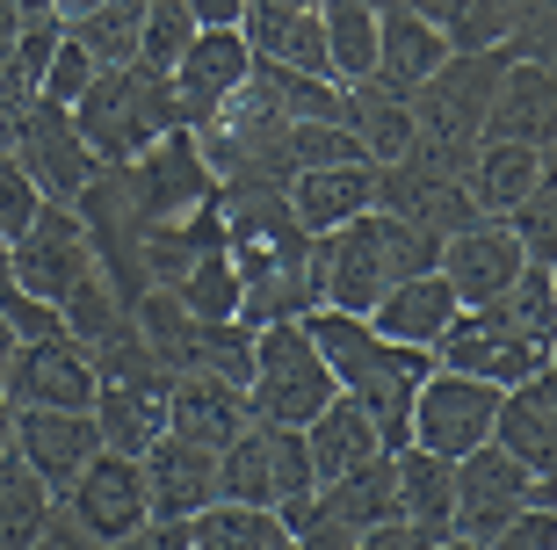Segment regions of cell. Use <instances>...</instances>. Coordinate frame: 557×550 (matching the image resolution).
I'll use <instances>...</instances> for the list:
<instances>
[{
  "label": "cell",
  "instance_id": "obj_1",
  "mask_svg": "<svg viewBox=\"0 0 557 550\" xmlns=\"http://www.w3.org/2000/svg\"><path fill=\"white\" fill-rule=\"evenodd\" d=\"M225 204V254L239 276V327H275V319H305L319 311V261H311V232L289 210V188L269 182H218Z\"/></svg>",
  "mask_w": 557,
  "mask_h": 550
},
{
  "label": "cell",
  "instance_id": "obj_2",
  "mask_svg": "<svg viewBox=\"0 0 557 550\" xmlns=\"http://www.w3.org/2000/svg\"><path fill=\"white\" fill-rule=\"evenodd\" d=\"M550 341H557V290H550V268L529 261L515 290L456 311L449 333L434 341V363L507 391V384H521V377H536L550 363Z\"/></svg>",
  "mask_w": 557,
  "mask_h": 550
},
{
  "label": "cell",
  "instance_id": "obj_3",
  "mask_svg": "<svg viewBox=\"0 0 557 550\" xmlns=\"http://www.w3.org/2000/svg\"><path fill=\"white\" fill-rule=\"evenodd\" d=\"M305 333L319 341L333 384L370 413V428L384 435V449L413 442V399H420V384H428V369H434L428 347H398V341H384L370 319L333 311V305L305 311Z\"/></svg>",
  "mask_w": 557,
  "mask_h": 550
},
{
  "label": "cell",
  "instance_id": "obj_4",
  "mask_svg": "<svg viewBox=\"0 0 557 550\" xmlns=\"http://www.w3.org/2000/svg\"><path fill=\"white\" fill-rule=\"evenodd\" d=\"M311 261H319V305L370 319L376 297H392L406 276L442 268V240L406 224V218H392V210H362L341 232L311 240Z\"/></svg>",
  "mask_w": 557,
  "mask_h": 550
},
{
  "label": "cell",
  "instance_id": "obj_5",
  "mask_svg": "<svg viewBox=\"0 0 557 550\" xmlns=\"http://www.w3.org/2000/svg\"><path fill=\"white\" fill-rule=\"evenodd\" d=\"M507 44L493 51H449L428 81L413 87V152L406 160L442 167V174H463L471 152L485 145V109H493V87L507 73Z\"/></svg>",
  "mask_w": 557,
  "mask_h": 550
},
{
  "label": "cell",
  "instance_id": "obj_6",
  "mask_svg": "<svg viewBox=\"0 0 557 550\" xmlns=\"http://www.w3.org/2000/svg\"><path fill=\"white\" fill-rule=\"evenodd\" d=\"M73 123H81V138L102 152V167L152 152L166 131H188L182 102H174V81L152 73V65H138V59L131 65H102V73L87 81V95L73 102Z\"/></svg>",
  "mask_w": 557,
  "mask_h": 550
},
{
  "label": "cell",
  "instance_id": "obj_7",
  "mask_svg": "<svg viewBox=\"0 0 557 550\" xmlns=\"http://www.w3.org/2000/svg\"><path fill=\"white\" fill-rule=\"evenodd\" d=\"M341 399L319 341L305 333V319H275V327L253 333V377H247V406L253 420H275V428H305L311 413H326Z\"/></svg>",
  "mask_w": 557,
  "mask_h": 550
},
{
  "label": "cell",
  "instance_id": "obj_8",
  "mask_svg": "<svg viewBox=\"0 0 557 550\" xmlns=\"http://www.w3.org/2000/svg\"><path fill=\"white\" fill-rule=\"evenodd\" d=\"M392 514H398V478H392V456H376L348 478H319L311 492H297L283 508V529L305 550H355Z\"/></svg>",
  "mask_w": 557,
  "mask_h": 550
},
{
  "label": "cell",
  "instance_id": "obj_9",
  "mask_svg": "<svg viewBox=\"0 0 557 550\" xmlns=\"http://www.w3.org/2000/svg\"><path fill=\"white\" fill-rule=\"evenodd\" d=\"M218 486L239 508H275L283 514L297 492H311V456H305V428H275V420H247L218 449Z\"/></svg>",
  "mask_w": 557,
  "mask_h": 550
},
{
  "label": "cell",
  "instance_id": "obj_10",
  "mask_svg": "<svg viewBox=\"0 0 557 550\" xmlns=\"http://www.w3.org/2000/svg\"><path fill=\"white\" fill-rule=\"evenodd\" d=\"M22 160V174L44 188V204H81L87 196V182L102 174V152L81 138V123H73V109L65 102H29L22 109V123H15V145H8Z\"/></svg>",
  "mask_w": 557,
  "mask_h": 550
},
{
  "label": "cell",
  "instance_id": "obj_11",
  "mask_svg": "<svg viewBox=\"0 0 557 550\" xmlns=\"http://www.w3.org/2000/svg\"><path fill=\"white\" fill-rule=\"evenodd\" d=\"M493 428H499V384L434 363L420 399H413V442L456 464V456H471V449L493 442Z\"/></svg>",
  "mask_w": 557,
  "mask_h": 550
},
{
  "label": "cell",
  "instance_id": "obj_12",
  "mask_svg": "<svg viewBox=\"0 0 557 550\" xmlns=\"http://www.w3.org/2000/svg\"><path fill=\"white\" fill-rule=\"evenodd\" d=\"M8 254H15L22 290L44 297V305H65V297L102 268V261H95V240H87V224H81V210H73V204H44L37 224H29Z\"/></svg>",
  "mask_w": 557,
  "mask_h": 550
},
{
  "label": "cell",
  "instance_id": "obj_13",
  "mask_svg": "<svg viewBox=\"0 0 557 550\" xmlns=\"http://www.w3.org/2000/svg\"><path fill=\"white\" fill-rule=\"evenodd\" d=\"M0 391H8V406L95 413V391H102V377H95V347L73 341V333L22 341V347H15V363H8V377H0Z\"/></svg>",
  "mask_w": 557,
  "mask_h": 550
},
{
  "label": "cell",
  "instance_id": "obj_14",
  "mask_svg": "<svg viewBox=\"0 0 557 550\" xmlns=\"http://www.w3.org/2000/svg\"><path fill=\"white\" fill-rule=\"evenodd\" d=\"M521 508H529V470H521L499 442L456 456V522H449V536H463V543H493Z\"/></svg>",
  "mask_w": 557,
  "mask_h": 550
},
{
  "label": "cell",
  "instance_id": "obj_15",
  "mask_svg": "<svg viewBox=\"0 0 557 550\" xmlns=\"http://www.w3.org/2000/svg\"><path fill=\"white\" fill-rule=\"evenodd\" d=\"M65 508L81 514L102 543H124L131 529L152 522V492H145V456H124V449H102L95 464L65 486Z\"/></svg>",
  "mask_w": 557,
  "mask_h": 550
},
{
  "label": "cell",
  "instance_id": "obj_16",
  "mask_svg": "<svg viewBox=\"0 0 557 550\" xmlns=\"http://www.w3.org/2000/svg\"><path fill=\"white\" fill-rule=\"evenodd\" d=\"M376 210L420 224L434 240H456V232L478 224V204H471V188H463V174H442V167H420V160L376 167Z\"/></svg>",
  "mask_w": 557,
  "mask_h": 550
},
{
  "label": "cell",
  "instance_id": "obj_17",
  "mask_svg": "<svg viewBox=\"0 0 557 550\" xmlns=\"http://www.w3.org/2000/svg\"><path fill=\"white\" fill-rule=\"evenodd\" d=\"M102 420L95 413H59V406H15V456L37 470L44 486L65 500V486L102 456Z\"/></svg>",
  "mask_w": 557,
  "mask_h": 550
},
{
  "label": "cell",
  "instance_id": "obj_18",
  "mask_svg": "<svg viewBox=\"0 0 557 550\" xmlns=\"http://www.w3.org/2000/svg\"><path fill=\"white\" fill-rule=\"evenodd\" d=\"M521 268H529V246H521V232L507 218H478L471 232L442 240V283H449L463 305H485L499 290H515Z\"/></svg>",
  "mask_w": 557,
  "mask_h": 550
},
{
  "label": "cell",
  "instance_id": "obj_19",
  "mask_svg": "<svg viewBox=\"0 0 557 550\" xmlns=\"http://www.w3.org/2000/svg\"><path fill=\"white\" fill-rule=\"evenodd\" d=\"M239 37H247L253 59L326 81V15H319V0H247Z\"/></svg>",
  "mask_w": 557,
  "mask_h": 550
},
{
  "label": "cell",
  "instance_id": "obj_20",
  "mask_svg": "<svg viewBox=\"0 0 557 550\" xmlns=\"http://www.w3.org/2000/svg\"><path fill=\"white\" fill-rule=\"evenodd\" d=\"M247 420H253V406L232 377H218V369H174V377H166V435L225 449Z\"/></svg>",
  "mask_w": 557,
  "mask_h": 550
},
{
  "label": "cell",
  "instance_id": "obj_21",
  "mask_svg": "<svg viewBox=\"0 0 557 550\" xmlns=\"http://www.w3.org/2000/svg\"><path fill=\"white\" fill-rule=\"evenodd\" d=\"M253 73V51L239 29H203V37L188 44V59L174 65V102H182V123L188 131H203L218 109L232 102V87Z\"/></svg>",
  "mask_w": 557,
  "mask_h": 550
},
{
  "label": "cell",
  "instance_id": "obj_22",
  "mask_svg": "<svg viewBox=\"0 0 557 550\" xmlns=\"http://www.w3.org/2000/svg\"><path fill=\"white\" fill-rule=\"evenodd\" d=\"M145 492H152V514L196 522L203 508L225 500V486H218V449L182 442V435H160V442L145 449Z\"/></svg>",
  "mask_w": 557,
  "mask_h": 550
},
{
  "label": "cell",
  "instance_id": "obj_23",
  "mask_svg": "<svg viewBox=\"0 0 557 550\" xmlns=\"http://www.w3.org/2000/svg\"><path fill=\"white\" fill-rule=\"evenodd\" d=\"M493 442L515 456L529 478L557 470V363H543L536 377H521V384L499 391V428Z\"/></svg>",
  "mask_w": 557,
  "mask_h": 550
},
{
  "label": "cell",
  "instance_id": "obj_24",
  "mask_svg": "<svg viewBox=\"0 0 557 550\" xmlns=\"http://www.w3.org/2000/svg\"><path fill=\"white\" fill-rule=\"evenodd\" d=\"M485 138H507V145H550L557 138V73L536 59H507L493 87V109H485Z\"/></svg>",
  "mask_w": 557,
  "mask_h": 550
},
{
  "label": "cell",
  "instance_id": "obj_25",
  "mask_svg": "<svg viewBox=\"0 0 557 550\" xmlns=\"http://www.w3.org/2000/svg\"><path fill=\"white\" fill-rule=\"evenodd\" d=\"M289 210H297V224H305L311 240H326V232H341L348 218L376 210V160L311 167V174H297V182H289Z\"/></svg>",
  "mask_w": 557,
  "mask_h": 550
},
{
  "label": "cell",
  "instance_id": "obj_26",
  "mask_svg": "<svg viewBox=\"0 0 557 550\" xmlns=\"http://www.w3.org/2000/svg\"><path fill=\"white\" fill-rule=\"evenodd\" d=\"M456 311H463V297L442 283V268H428V276H406L392 297H376L370 327L384 333V341H398V347H428V355H434V341L449 333Z\"/></svg>",
  "mask_w": 557,
  "mask_h": 550
},
{
  "label": "cell",
  "instance_id": "obj_27",
  "mask_svg": "<svg viewBox=\"0 0 557 550\" xmlns=\"http://www.w3.org/2000/svg\"><path fill=\"white\" fill-rule=\"evenodd\" d=\"M449 51H456V44L442 37L420 8H376V73H370V81L398 87V95H413V87L428 81Z\"/></svg>",
  "mask_w": 557,
  "mask_h": 550
},
{
  "label": "cell",
  "instance_id": "obj_28",
  "mask_svg": "<svg viewBox=\"0 0 557 550\" xmlns=\"http://www.w3.org/2000/svg\"><path fill=\"white\" fill-rule=\"evenodd\" d=\"M305 456H311V478H348V470L376 464V456H392V449H384V435L370 428V413L341 391L326 413L305 420Z\"/></svg>",
  "mask_w": 557,
  "mask_h": 550
},
{
  "label": "cell",
  "instance_id": "obj_29",
  "mask_svg": "<svg viewBox=\"0 0 557 550\" xmlns=\"http://www.w3.org/2000/svg\"><path fill=\"white\" fill-rule=\"evenodd\" d=\"M392 478H398V522H413V529H428L442 543L456 522V464L406 442V449H392Z\"/></svg>",
  "mask_w": 557,
  "mask_h": 550
},
{
  "label": "cell",
  "instance_id": "obj_30",
  "mask_svg": "<svg viewBox=\"0 0 557 550\" xmlns=\"http://www.w3.org/2000/svg\"><path fill=\"white\" fill-rule=\"evenodd\" d=\"M341 123L362 138V152H370L376 167H392V160L413 152V95H398V87H384V81L341 87Z\"/></svg>",
  "mask_w": 557,
  "mask_h": 550
},
{
  "label": "cell",
  "instance_id": "obj_31",
  "mask_svg": "<svg viewBox=\"0 0 557 550\" xmlns=\"http://www.w3.org/2000/svg\"><path fill=\"white\" fill-rule=\"evenodd\" d=\"M543 182V152L536 145H507V138H485L463 167V188H471L478 218H515L521 196Z\"/></svg>",
  "mask_w": 557,
  "mask_h": 550
},
{
  "label": "cell",
  "instance_id": "obj_32",
  "mask_svg": "<svg viewBox=\"0 0 557 550\" xmlns=\"http://www.w3.org/2000/svg\"><path fill=\"white\" fill-rule=\"evenodd\" d=\"M326 15V81L355 87L376 73V8L370 0H319Z\"/></svg>",
  "mask_w": 557,
  "mask_h": 550
},
{
  "label": "cell",
  "instance_id": "obj_33",
  "mask_svg": "<svg viewBox=\"0 0 557 550\" xmlns=\"http://www.w3.org/2000/svg\"><path fill=\"white\" fill-rule=\"evenodd\" d=\"M51 508H59V492L8 449V456H0V550H29L37 529L51 522Z\"/></svg>",
  "mask_w": 557,
  "mask_h": 550
},
{
  "label": "cell",
  "instance_id": "obj_34",
  "mask_svg": "<svg viewBox=\"0 0 557 550\" xmlns=\"http://www.w3.org/2000/svg\"><path fill=\"white\" fill-rule=\"evenodd\" d=\"M188 536H196V550H283L289 529L275 508H239V500H218V508H203L196 522H188Z\"/></svg>",
  "mask_w": 557,
  "mask_h": 550
},
{
  "label": "cell",
  "instance_id": "obj_35",
  "mask_svg": "<svg viewBox=\"0 0 557 550\" xmlns=\"http://www.w3.org/2000/svg\"><path fill=\"white\" fill-rule=\"evenodd\" d=\"M196 37H203V22H196L188 0H152V8H145V29H138V65H152V73L174 81V65L188 59Z\"/></svg>",
  "mask_w": 557,
  "mask_h": 550
},
{
  "label": "cell",
  "instance_id": "obj_36",
  "mask_svg": "<svg viewBox=\"0 0 557 550\" xmlns=\"http://www.w3.org/2000/svg\"><path fill=\"white\" fill-rule=\"evenodd\" d=\"M138 29H145V8H124V0H109V8H95V15L65 22V37L81 44L95 65H131L138 59Z\"/></svg>",
  "mask_w": 557,
  "mask_h": 550
},
{
  "label": "cell",
  "instance_id": "obj_37",
  "mask_svg": "<svg viewBox=\"0 0 557 550\" xmlns=\"http://www.w3.org/2000/svg\"><path fill=\"white\" fill-rule=\"evenodd\" d=\"M174 297H182L196 319H239V276H232V254H225V246L196 254V268L174 283Z\"/></svg>",
  "mask_w": 557,
  "mask_h": 550
},
{
  "label": "cell",
  "instance_id": "obj_38",
  "mask_svg": "<svg viewBox=\"0 0 557 550\" xmlns=\"http://www.w3.org/2000/svg\"><path fill=\"white\" fill-rule=\"evenodd\" d=\"M507 224L521 232L529 261H536V268H557V174H543V182L521 196V210H515Z\"/></svg>",
  "mask_w": 557,
  "mask_h": 550
},
{
  "label": "cell",
  "instance_id": "obj_39",
  "mask_svg": "<svg viewBox=\"0 0 557 550\" xmlns=\"http://www.w3.org/2000/svg\"><path fill=\"white\" fill-rule=\"evenodd\" d=\"M37 210H44V188L29 182V174H22V160L8 152V145H0V240L15 246L22 232L37 224Z\"/></svg>",
  "mask_w": 557,
  "mask_h": 550
},
{
  "label": "cell",
  "instance_id": "obj_40",
  "mask_svg": "<svg viewBox=\"0 0 557 550\" xmlns=\"http://www.w3.org/2000/svg\"><path fill=\"white\" fill-rule=\"evenodd\" d=\"M515 59H536L557 73V0H515V29H507Z\"/></svg>",
  "mask_w": 557,
  "mask_h": 550
},
{
  "label": "cell",
  "instance_id": "obj_41",
  "mask_svg": "<svg viewBox=\"0 0 557 550\" xmlns=\"http://www.w3.org/2000/svg\"><path fill=\"white\" fill-rule=\"evenodd\" d=\"M95 73H102V65L87 59V51H81L73 37H59V51H51V65H44L37 95H44V102H65V109H73V102L87 95V81H95Z\"/></svg>",
  "mask_w": 557,
  "mask_h": 550
},
{
  "label": "cell",
  "instance_id": "obj_42",
  "mask_svg": "<svg viewBox=\"0 0 557 550\" xmlns=\"http://www.w3.org/2000/svg\"><path fill=\"white\" fill-rule=\"evenodd\" d=\"M485 550H557V514H543V508H521L507 529L493 536Z\"/></svg>",
  "mask_w": 557,
  "mask_h": 550
},
{
  "label": "cell",
  "instance_id": "obj_43",
  "mask_svg": "<svg viewBox=\"0 0 557 550\" xmlns=\"http://www.w3.org/2000/svg\"><path fill=\"white\" fill-rule=\"evenodd\" d=\"M29 550H109V543H102L95 529H87V522H81L73 508H65V500H59V508H51V522L37 529V543H29Z\"/></svg>",
  "mask_w": 557,
  "mask_h": 550
},
{
  "label": "cell",
  "instance_id": "obj_44",
  "mask_svg": "<svg viewBox=\"0 0 557 550\" xmlns=\"http://www.w3.org/2000/svg\"><path fill=\"white\" fill-rule=\"evenodd\" d=\"M109 550H196V536H188V522H166V514H152L145 529H131L124 543H109Z\"/></svg>",
  "mask_w": 557,
  "mask_h": 550
},
{
  "label": "cell",
  "instance_id": "obj_45",
  "mask_svg": "<svg viewBox=\"0 0 557 550\" xmlns=\"http://www.w3.org/2000/svg\"><path fill=\"white\" fill-rule=\"evenodd\" d=\"M355 550H442V543H434L428 529H413V522H398V514H392V522H376Z\"/></svg>",
  "mask_w": 557,
  "mask_h": 550
},
{
  "label": "cell",
  "instance_id": "obj_46",
  "mask_svg": "<svg viewBox=\"0 0 557 550\" xmlns=\"http://www.w3.org/2000/svg\"><path fill=\"white\" fill-rule=\"evenodd\" d=\"M188 8L203 29H239V15H247V0H188Z\"/></svg>",
  "mask_w": 557,
  "mask_h": 550
},
{
  "label": "cell",
  "instance_id": "obj_47",
  "mask_svg": "<svg viewBox=\"0 0 557 550\" xmlns=\"http://www.w3.org/2000/svg\"><path fill=\"white\" fill-rule=\"evenodd\" d=\"M529 508L557 514V470H543V478H529Z\"/></svg>",
  "mask_w": 557,
  "mask_h": 550
},
{
  "label": "cell",
  "instance_id": "obj_48",
  "mask_svg": "<svg viewBox=\"0 0 557 550\" xmlns=\"http://www.w3.org/2000/svg\"><path fill=\"white\" fill-rule=\"evenodd\" d=\"M59 8V22H81V15H95V8H109V0H51Z\"/></svg>",
  "mask_w": 557,
  "mask_h": 550
},
{
  "label": "cell",
  "instance_id": "obj_49",
  "mask_svg": "<svg viewBox=\"0 0 557 550\" xmlns=\"http://www.w3.org/2000/svg\"><path fill=\"white\" fill-rule=\"evenodd\" d=\"M15 449V406H8V391H0V456Z\"/></svg>",
  "mask_w": 557,
  "mask_h": 550
},
{
  "label": "cell",
  "instance_id": "obj_50",
  "mask_svg": "<svg viewBox=\"0 0 557 550\" xmlns=\"http://www.w3.org/2000/svg\"><path fill=\"white\" fill-rule=\"evenodd\" d=\"M15 347H22V341H15V327L0 319V377H8V363H15Z\"/></svg>",
  "mask_w": 557,
  "mask_h": 550
},
{
  "label": "cell",
  "instance_id": "obj_51",
  "mask_svg": "<svg viewBox=\"0 0 557 550\" xmlns=\"http://www.w3.org/2000/svg\"><path fill=\"white\" fill-rule=\"evenodd\" d=\"M543 174H557V138H550V145H543Z\"/></svg>",
  "mask_w": 557,
  "mask_h": 550
},
{
  "label": "cell",
  "instance_id": "obj_52",
  "mask_svg": "<svg viewBox=\"0 0 557 550\" xmlns=\"http://www.w3.org/2000/svg\"><path fill=\"white\" fill-rule=\"evenodd\" d=\"M442 550H485V543H463V536H442Z\"/></svg>",
  "mask_w": 557,
  "mask_h": 550
},
{
  "label": "cell",
  "instance_id": "obj_53",
  "mask_svg": "<svg viewBox=\"0 0 557 550\" xmlns=\"http://www.w3.org/2000/svg\"><path fill=\"white\" fill-rule=\"evenodd\" d=\"M283 550H305V543H297V536H289V543H283Z\"/></svg>",
  "mask_w": 557,
  "mask_h": 550
},
{
  "label": "cell",
  "instance_id": "obj_54",
  "mask_svg": "<svg viewBox=\"0 0 557 550\" xmlns=\"http://www.w3.org/2000/svg\"><path fill=\"white\" fill-rule=\"evenodd\" d=\"M550 290H557V268H550Z\"/></svg>",
  "mask_w": 557,
  "mask_h": 550
},
{
  "label": "cell",
  "instance_id": "obj_55",
  "mask_svg": "<svg viewBox=\"0 0 557 550\" xmlns=\"http://www.w3.org/2000/svg\"><path fill=\"white\" fill-rule=\"evenodd\" d=\"M550 363H557V341H550Z\"/></svg>",
  "mask_w": 557,
  "mask_h": 550
}]
</instances>
